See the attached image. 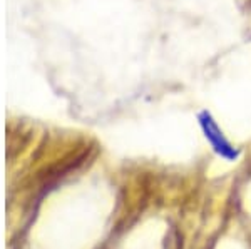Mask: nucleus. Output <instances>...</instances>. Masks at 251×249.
<instances>
[{
    "instance_id": "f257e3e1",
    "label": "nucleus",
    "mask_w": 251,
    "mask_h": 249,
    "mask_svg": "<svg viewBox=\"0 0 251 249\" xmlns=\"http://www.w3.org/2000/svg\"><path fill=\"white\" fill-rule=\"evenodd\" d=\"M198 120H200L201 131H203L206 140L211 144L213 151L226 160H236L238 156H240V151L234 149L231 146V142L225 137L220 126H218L216 120L213 119V115L209 114L208 111H203L198 114Z\"/></svg>"
}]
</instances>
